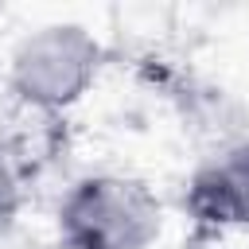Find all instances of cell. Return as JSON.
Returning a JSON list of instances; mask_svg holds the SVG:
<instances>
[{"label":"cell","mask_w":249,"mask_h":249,"mask_svg":"<svg viewBox=\"0 0 249 249\" xmlns=\"http://www.w3.org/2000/svg\"><path fill=\"white\" fill-rule=\"evenodd\" d=\"M23 198H27L23 171H19L16 156H12V152L0 144V241H8V237H12V230L19 226Z\"/></svg>","instance_id":"277c9868"},{"label":"cell","mask_w":249,"mask_h":249,"mask_svg":"<svg viewBox=\"0 0 249 249\" xmlns=\"http://www.w3.org/2000/svg\"><path fill=\"white\" fill-rule=\"evenodd\" d=\"M47 249H66V245H62V241H54V245H47Z\"/></svg>","instance_id":"5b68a950"},{"label":"cell","mask_w":249,"mask_h":249,"mask_svg":"<svg viewBox=\"0 0 249 249\" xmlns=\"http://www.w3.org/2000/svg\"><path fill=\"white\" fill-rule=\"evenodd\" d=\"M105 66L101 39L82 23H43L8 54V93L39 113L58 117L78 105Z\"/></svg>","instance_id":"7a4b0ae2"},{"label":"cell","mask_w":249,"mask_h":249,"mask_svg":"<svg viewBox=\"0 0 249 249\" xmlns=\"http://www.w3.org/2000/svg\"><path fill=\"white\" fill-rule=\"evenodd\" d=\"M183 210L206 233H249V136L230 144L191 175Z\"/></svg>","instance_id":"3957f363"},{"label":"cell","mask_w":249,"mask_h":249,"mask_svg":"<svg viewBox=\"0 0 249 249\" xmlns=\"http://www.w3.org/2000/svg\"><path fill=\"white\" fill-rule=\"evenodd\" d=\"M54 230L66 249H152L163 233V202L140 175L89 171L58 198Z\"/></svg>","instance_id":"6da1fadb"}]
</instances>
